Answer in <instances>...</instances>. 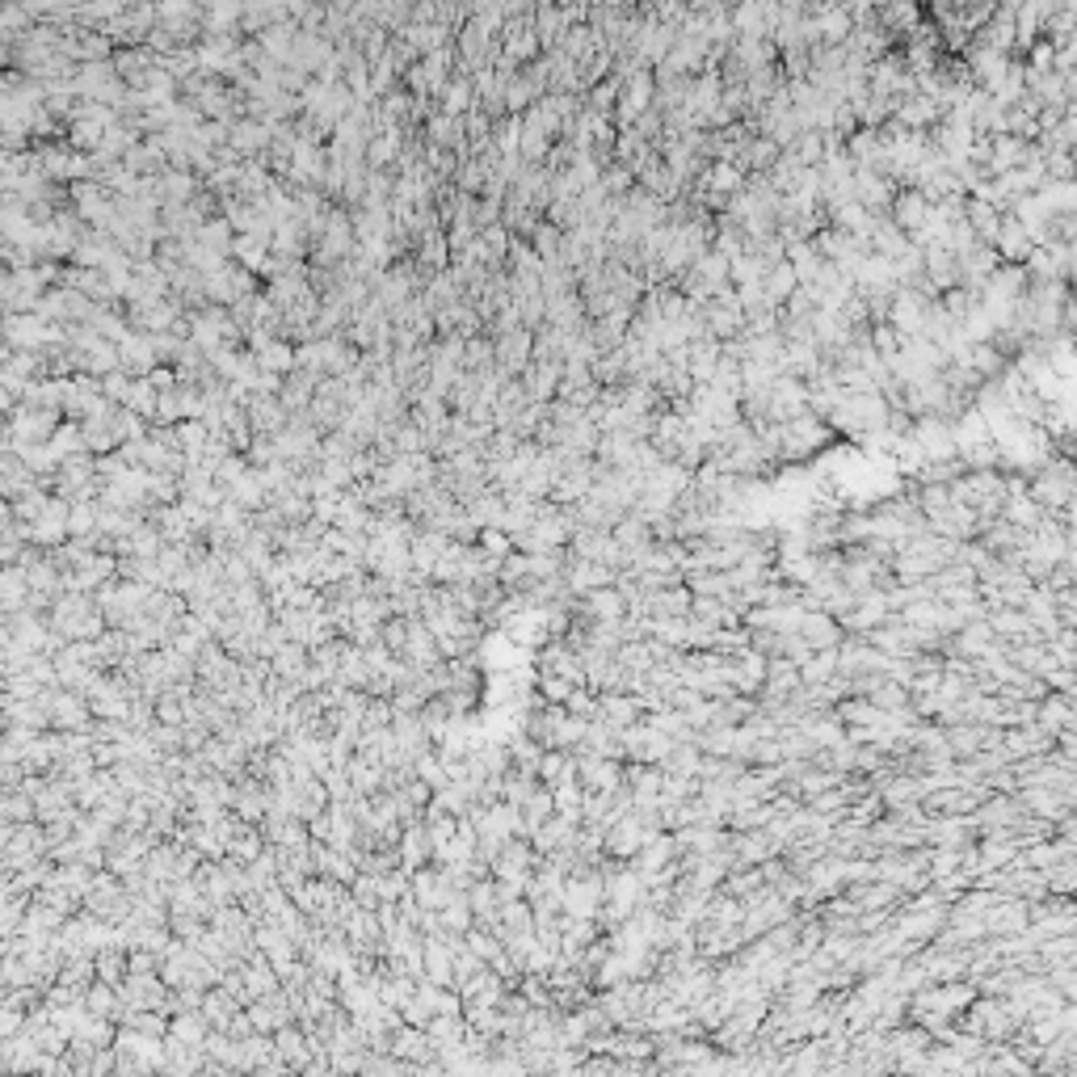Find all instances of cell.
I'll use <instances>...</instances> for the list:
<instances>
[{"label": "cell", "instance_id": "3957f363", "mask_svg": "<svg viewBox=\"0 0 1077 1077\" xmlns=\"http://www.w3.org/2000/svg\"><path fill=\"white\" fill-rule=\"evenodd\" d=\"M703 316H707V333L716 337V341H737V337H745V308H741V299H737V291H728V295H720V299H711L707 308H703Z\"/></svg>", "mask_w": 1077, "mask_h": 1077}, {"label": "cell", "instance_id": "8d00e7d4", "mask_svg": "<svg viewBox=\"0 0 1077 1077\" xmlns=\"http://www.w3.org/2000/svg\"><path fill=\"white\" fill-rule=\"evenodd\" d=\"M1061 333L1069 337V341H1077V299L1069 295V303H1065V312H1061Z\"/></svg>", "mask_w": 1077, "mask_h": 1077}, {"label": "cell", "instance_id": "2e32d148", "mask_svg": "<svg viewBox=\"0 0 1077 1077\" xmlns=\"http://www.w3.org/2000/svg\"><path fill=\"white\" fill-rule=\"evenodd\" d=\"M968 228L977 232V240L981 245H998V232H1002V211H993L989 202H981V198H968Z\"/></svg>", "mask_w": 1077, "mask_h": 1077}, {"label": "cell", "instance_id": "4fadbf2b", "mask_svg": "<svg viewBox=\"0 0 1077 1077\" xmlns=\"http://www.w3.org/2000/svg\"><path fill=\"white\" fill-rule=\"evenodd\" d=\"M892 223H897L901 232H922L926 228V219H930V202H926V194L922 190H901L897 194V202H892Z\"/></svg>", "mask_w": 1077, "mask_h": 1077}, {"label": "cell", "instance_id": "8fae6325", "mask_svg": "<svg viewBox=\"0 0 1077 1077\" xmlns=\"http://www.w3.org/2000/svg\"><path fill=\"white\" fill-rule=\"evenodd\" d=\"M993 249H998V257L1006 261V266H1027V257L1035 253L1027 228L1014 215H1002V232H998V245Z\"/></svg>", "mask_w": 1077, "mask_h": 1077}, {"label": "cell", "instance_id": "f1b7e54d", "mask_svg": "<svg viewBox=\"0 0 1077 1077\" xmlns=\"http://www.w3.org/2000/svg\"><path fill=\"white\" fill-rule=\"evenodd\" d=\"M396 1056H409V1061H430L434 1048H430V1035H421V1031H400L396 1035Z\"/></svg>", "mask_w": 1077, "mask_h": 1077}, {"label": "cell", "instance_id": "5b68a950", "mask_svg": "<svg viewBox=\"0 0 1077 1077\" xmlns=\"http://www.w3.org/2000/svg\"><path fill=\"white\" fill-rule=\"evenodd\" d=\"M897 194H901V186L892 177L871 173V169H859L855 173V202H859V207H867L871 215H888L892 202H897Z\"/></svg>", "mask_w": 1077, "mask_h": 1077}, {"label": "cell", "instance_id": "83f0119b", "mask_svg": "<svg viewBox=\"0 0 1077 1077\" xmlns=\"http://www.w3.org/2000/svg\"><path fill=\"white\" fill-rule=\"evenodd\" d=\"M560 236H564V232L556 228V223H547V219L539 223V232L531 236V245H535V253L543 257V266H560Z\"/></svg>", "mask_w": 1077, "mask_h": 1077}, {"label": "cell", "instance_id": "5bb4252c", "mask_svg": "<svg viewBox=\"0 0 1077 1077\" xmlns=\"http://www.w3.org/2000/svg\"><path fill=\"white\" fill-rule=\"evenodd\" d=\"M800 640H808L812 653L838 648V640H842V623L833 619L829 611H808V615H804V627H800Z\"/></svg>", "mask_w": 1077, "mask_h": 1077}, {"label": "cell", "instance_id": "4316f807", "mask_svg": "<svg viewBox=\"0 0 1077 1077\" xmlns=\"http://www.w3.org/2000/svg\"><path fill=\"white\" fill-rule=\"evenodd\" d=\"M787 152L796 156L804 169H821V165H825V135H821V131H804Z\"/></svg>", "mask_w": 1077, "mask_h": 1077}, {"label": "cell", "instance_id": "d6986e66", "mask_svg": "<svg viewBox=\"0 0 1077 1077\" xmlns=\"http://www.w3.org/2000/svg\"><path fill=\"white\" fill-rule=\"evenodd\" d=\"M194 240H198L202 249L219 253V257H232V249H236V228H232V223L223 219V215H215V219H207V223H202V228H198V236H194Z\"/></svg>", "mask_w": 1077, "mask_h": 1077}, {"label": "cell", "instance_id": "ffe728a7", "mask_svg": "<svg viewBox=\"0 0 1077 1077\" xmlns=\"http://www.w3.org/2000/svg\"><path fill=\"white\" fill-rule=\"evenodd\" d=\"M880 26H884L892 38H909L913 30L922 26V9H918V5H884V9H880Z\"/></svg>", "mask_w": 1077, "mask_h": 1077}, {"label": "cell", "instance_id": "277c9868", "mask_svg": "<svg viewBox=\"0 0 1077 1077\" xmlns=\"http://www.w3.org/2000/svg\"><path fill=\"white\" fill-rule=\"evenodd\" d=\"M493 345H497V371L505 379H522L526 367L535 362V333L531 329H518L510 337H497Z\"/></svg>", "mask_w": 1077, "mask_h": 1077}, {"label": "cell", "instance_id": "74e56055", "mask_svg": "<svg viewBox=\"0 0 1077 1077\" xmlns=\"http://www.w3.org/2000/svg\"><path fill=\"white\" fill-rule=\"evenodd\" d=\"M526 1023H531V1027H543L547 1019H543V1014H526ZM531 1044H543V1048H552V1044H556V1035H552V1027H547L543 1035H535V1040H531Z\"/></svg>", "mask_w": 1077, "mask_h": 1077}, {"label": "cell", "instance_id": "f546056e", "mask_svg": "<svg viewBox=\"0 0 1077 1077\" xmlns=\"http://www.w3.org/2000/svg\"><path fill=\"white\" fill-rule=\"evenodd\" d=\"M97 501H72V539L97 535Z\"/></svg>", "mask_w": 1077, "mask_h": 1077}, {"label": "cell", "instance_id": "7c38bea8", "mask_svg": "<svg viewBox=\"0 0 1077 1077\" xmlns=\"http://www.w3.org/2000/svg\"><path fill=\"white\" fill-rule=\"evenodd\" d=\"M577 779L585 783L589 796H611L623 783V770H619V762H606V758H581Z\"/></svg>", "mask_w": 1077, "mask_h": 1077}, {"label": "cell", "instance_id": "ac0fdd59", "mask_svg": "<svg viewBox=\"0 0 1077 1077\" xmlns=\"http://www.w3.org/2000/svg\"><path fill=\"white\" fill-rule=\"evenodd\" d=\"M270 257H274V245H266V240H257V236H236V249H232V261L240 270H249L261 278V270L270 266Z\"/></svg>", "mask_w": 1077, "mask_h": 1077}, {"label": "cell", "instance_id": "30bf717a", "mask_svg": "<svg viewBox=\"0 0 1077 1077\" xmlns=\"http://www.w3.org/2000/svg\"><path fill=\"white\" fill-rule=\"evenodd\" d=\"M720 358H724V341H716V337L690 341V350H686V371H690V379H695V388H699V383H711V379H716Z\"/></svg>", "mask_w": 1077, "mask_h": 1077}, {"label": "cell", "instance_id": "4dcf8cb0", "mask_svg": "<svg viewBox=\"0 0 1077 1077\" xmlns=\"http://www.w3.org/2000/svg\"><path fill=\"white\" fill-rule=\"evenodd\" d=\"M476 547H480V552L489 556V560H510V556H514V539L505 535V531H497V526H493V531H480V543H476Z\"/></svg>", "mask_w": 1077, "mask_h": 1077}, {"label": "cell", "instance_id": "6da1fadb", "mask_svg": "<svg viewBox=\"0 0 1077 1077\" xmlns=\"http://www.w3.org/2000/svg\"><path fill=\"white\" fill-rule=\"evenodd\" d=\"M833 442V430L821 421V417H796V421H787L779 425V463H804L812 455H821L825 446Z\"/></svg>", "mask_w": 1077, "mask_h": 1077}, {"label": "cell", "instance_id": "44dd1931", "mask_svg": "<svg viewBox=\"0 0 1077 1077\" xmlns=\"http://www.w3.org/2000/svg\"><path fill=\"white\" fill-rule=\"evenodd\" d=\"M257 367H261V371H270V375H282V379H287V375H295V371H299L295 345H291L287 337H278V341L270 345L266 354H257Z\"/></svg>", "mask_w": 1077, "mask_h": 1077}, {"label": "cell", "instance_id": "603a6c76", "mask_svg": "<svg viewBox=\"0 0 1077 1077\" xmlns=\"http://www.w3.org/2000/svg\"><path fill=\"white\" fill-rule=\"evenodd\" d=\"M51 497H55L51 489H43V484H34V489H26L22 497H17V501H9V505H13V514H17V518H22L26 526H34L38 518H43V514H47V505H51Z\"/></svg>", "mask_w": 1077, "mask_h": 1077}, {"label": "cell", "instance_id": "9c48e42d", "mask_svg": "<svg viewBox=\"0 0 1077 1077\" xmlns=\"http://www.w3.org/2000/svg\"><path fill=\"white\" fill-rule=\"evenodd\" d=\"M867 245H871V253H880V257H888V261H897V257H905V253L913 249V236L901 232L897 223H892V215H876Z\"/></svg>", "mask_w": 1077, "mask_h": 1077}, {"label": "cell", "instance_id": "e575fe53", "mask_svg": "<svg viewBox=\"0 0 1077 1077\" xmlns=\"http://www.w3.org/2000/svg\"><path fill=\"white\" fill-rule=\"evenodd\" d=\"M114 1006L118 1002H114V989L110 985H93L89 989V1014H97V1019H110Z\"/></svg>", "mask_w": 1077, "mask_h": 1077}, {"label": "cell", "instance_id": "7a4b0ae2", "mask_svg": "<svg viewBox=\"0 0 1077 1077\" xmlns=\"http://www.w3.org/2000/svg\"><path fill=\"white\" fill-rule=\"evenodd\" d=\"M930 303H939V299H926L918 295L913 287H901L897 295H892V312H888V324L901 333V341H918L926 333V316H930Z\"/></svg>", "mask_w": 1077, "mask_h": 1077}, {"label": "cell", "instance_id": "d4e9b609", "mask_svg": "<svg viewBox=\"0 0 1077 1077\" xmlns=\"http://www.w3.org/2000/svg\"><path fill=\"white\" fill-rule=\"evenodd\" d=\"M766 274H770V266H766L758 253H741V257H733V291H741V287H758V282H766Z\"/></svg>", "mask_w": 1077, "mask_h": 1077}, {"label": "cell", "instance_id": "ba28073f", "mask_svg": "<svg viewBox=\"0 0 1077 1077\" xmlns=\"http://www.w3.org/2000/svg\"><path fill=\"white\" fill-rule=\"evenodd\" d=\"M118 354H123V371L135 375V379H148L160 358H156V345H152V333H131L127 341H118Z\"/></svg>", "mask_w": 1077, "mask_h": 1077}, {"label": "cell", "instance_id": "d590c367", "mask_svg": "<svg viewBox=\"0 0 1077 1077\" xmlns=\"http://www.w3.org/2000/svg\"><path fill=\"white\" fill-rule=\"evenodd\" d=\"M278 1052L287 1056V1061H295V1065H299V1061H308V1048H303V1040H299L295 1031H282V1035H278Z\"/></svg>", "mask_w": 1077, "mask_h": 1077}, {"label": "cell", "instance_id": "e0dca14e", "mask_svg": "<svg viewBox=\"0 0 1077 1077\" xmlns=\"http://www.w3.org/2000/svg\"><path fill=\"white\" fill-rule=\"evenodd\" d=\"M762 287H766V303H770V308H779V312H783V308H787V299L800 291V278H796V270H791L787 261H779V266H770V274H766Z\"/></svg>", "mask_w": 1077, "mask_h": 1077}, {"label": "cell", "instance_id": "1f68e13d", "mask_svg": "<svg viewBox=\"0 0 1077 1077\" xmlns=\"http://www.w3.org/2000/svg\"><path fill=\"white\" fill-rule=\"evenodd\" d=\"M202 1035H207V1019H202V1014H181V1019L173 1023V1040L177 1044H202Z\"/></svg>", "mask_w": 1077, "mask_h": 1077}, {"label": "cell", "instance_id": "8992f818", "mask_svg": "<svg viewBox=\"0 0 1077 1077\" xmlns=\"http://www.w3.org/2000/svg\"><path fill=\"white\" fill-rule=\"evenodd\" d=\"M977 43L989 47V51H1002V55H1010L1014 47H1019V5H998L993 9V22L977 34Z\"/></svg>", "mask_w": 1077, "mask_h": 1077}, {"label": "cell", "instance_id": "f35d334b", "mask_svg": "<svg viewBox=\"0 0 1077 1077\" xmlns=\"http://www.w3.org/2000/svg\"><path fill=\"white\" fill-rule=\"evenodd\" d=\"M1073 434H1077V425H1073Z\"/></svg>", "mask_w": 1077, "mask_h": 1077}, {"label": "cell", "instance_id": "9a60e30c", "mask_svg": "<svg viewBox=\"0 0 1077 1077\" xmlns=\"http://www.w3.org/2000/svg\"><path fill=\"white\" fill-rule=\"evenodd\" d=\"M926 278H930L943 295L955 291V287H960V257H955L947 245L926 249Z\"/></svg>", "mask_w": 1077, "mask_h": 1077}, {"label": "cell", "instance_id": "d6a6232c", "mask_svg": "<svg viewBox=\"0 0 1077 1077\" xmlns=\"http://www.w3.org/2000/svg\"><path fill=\"white\" fill-rule=\"evenodd\" d=\"M131 388H135V375H127V371H114V375L101 379V392H106L110 404H127L131 400Z\"/></svg>", "mask_w": 1077, "mask_h": 1077}, {"label": "cell", "instance_id": "7402d4cb", "mask_svg": "<svg viewBox=\"0 0 1077 1077\" xmlns=\"http://www.w3.org/2000/svg\"><path fill=\"white\" fill-rule=\"evenodd\" d=\"M783 156V148L775 144V139H766V135H754V144L745 148V156H741V169L745 173H770L775 169V160Z\"/></svg>", "mask_w": 1077, "mask_h": 1077}, {"label": "cell", "instance_id": "836d02e7", "mask_svg": "<svg viewBox=\"0 0 1077 1077\" xmlns=\"http://www.w3.org/2000/svg\"><path fill=\"white\" fill-rule=\"evenodd\" d=\"M1027 68L1031 72H1056V47L1048 43V38H1040V43L1027 51Z\"/></svg>", "mask_w": 1077, "mask_h": 1077}, {"label": "cell", "instance_id": "52a82bcc", "mask_svg": "<svg viewBox=\"0 0 1077 1077\" xmlns=\"http://www.w3.org/2000/svg\"><path fill=\"white\" fill-rule=\"evenodd\" d=\"M560 379H564V362H531L522 375V388L531 396V404H556Z\"/></svg>", "mask_w": 1077, "mask_h": 1077}, {"label": "cell", "instance_id": "cb8c5ba5", "mask_svg": "<svg viewBox=\"0 0 1077 1077\" xmlns=\"http://www.w3.org/2000/svg\"><path fill=\"white\" fill-rule=\"evenodd\" d=\"M489 165H484L480 156H472V160H463L459 165V173H455V190H463V194H472V198H480L484 194V186H489Z\"/></svg>", "mask_w": 1077, "mask_h": 1077}, {"label": "cell", "instance_id": "484cf974", "mask_svg": "<svg viewBox=\"0 0 1077 1077\" xmlns=\"http://www.w3.org/2000/svg\"><path fill=\"white\" fill-rule=\"evenodd\" d=\"M287 17H291L287 5H245V26H240V30H249V34L257 38L261 30H270V26H278V22H287Z\"/></svg>", "mask_w": 1077, "mask_h": 1077}]
</instances>
